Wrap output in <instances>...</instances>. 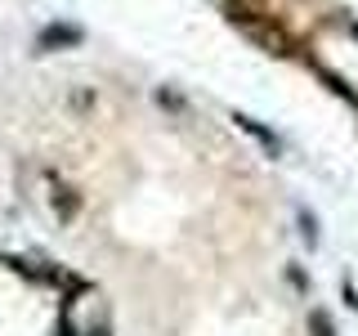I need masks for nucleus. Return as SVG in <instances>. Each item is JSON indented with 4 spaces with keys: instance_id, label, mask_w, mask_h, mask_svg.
Returning a JSON list of instances; mask_svg holds the SVG:
<instances>
[{
    "instance_id": "obj_1",
    "label": "nucleus",
    "mask_w": 358,
    "mask_h": 336,
    "mask_svg": "<svg viewBox=\"0 0 358 336\" xmlns=\"http://www.w3.org/2000/svg\"><path fill=\"white\" fill-rule=\"evenodd\" d=\"M224 14H229L233 27H242L251 41H260V50H268V54H291V36L268 14L246 9V0H224Z\"/></svg>"
},
{
    "instance_id": "obj_2",
    "label": "nucleus",
    "mask_w": 358,
    "mask_h": 336,
    "mask_svg": "<svg viewBox=\"0 0 358 336\" xmlns=\"http://www.w3.org/2000/svg\"><path fill=\"white\" fill-rule=\"evenodd\" d=\"M233 121H238V126L251 134L255 144H260V148L268 153V157H287V144H282V134L278 130H268L264 121H255V117H246V112H233Z\"/></svg>"
},
{
    "instance_id": "obj_3",
    "label": "nucleus",
    "mask_w": 358,
    "mask_h": 336,
    "mask_svg": "<svg viewBox=\"0 0 358 336\" xmlns=\"http://www.w3.org/2000/svg\"><path fill=\"white\" fill-rule=\"evenodd\" d=\"M81 41H85V31L76 27V22H50V27H41V36H36L41 50H72V45H81Z\"/></svg>"
},
{
    "instance_id": "obj_4",
    "label": "nucleus",
    "mask_w": 358,
    "mask_h": 336,
    "mask_svg": "<svg viewBox=\"0 0 358 336\" xmlns=\"http://www.w3.org/2000/svg\"><path fill=\"white\" fill-rule=\"evenodd\" d=\"M45 179H50V202H54V206H59V216H63V220H72L76 211H81V193H72V188H67L63 179L54 175V171L45 175Z\"/></svg>"
},
{
    "instance_id": "obj_5",
    "label": "nucleus",
    "mask_w": 358,
    "mask_h": 336,
    "mask_svg": "<svg viewBox=\"0 0 358 336\" xmlns=\"http://www.w3.org/2000/svg\"><path fill=\"white\" fill-rule=\"evenodd\" d=\"M296 224H300V238H305V246L313 251V246L322 242V224H318V216H313L309 206H296Z\"/></svg>"
},
{
    "instance_id": "obj_6",
    "label": "nucleus",
    "mask_w": 358,
    "mask_h": 336,
    "mask_svg": "<svg viewBox=\"0 0 358 336\" xmlns=\"http://www.w3.org/2000/svg\"><path fill=\"white\" fill-rule=\"evenodd\" d=\"M309 336H336V323L327 309H309Z\"/></svg>"
},
{
    "instance_id": "obj_7",
    "label": "nucleus",
    "mask_w": 358,
    "mask_h": 336,
    "mask_svg": "<svg viewBox=\"0 0 358 336\" xmlns=\"http://www.w3.org/2000/svg\"><path fill=\"white\" fill-rule=\"evenodd\" d=\"M287 283L300 291V296H309V274H305V265H287Z\"/></svg>"
},
{
    "instance_id": "obj_8",
    "label": "nucleus",
    "mask_w": 358,
    "mask_h": 336,
    "mask_svg": "<svg viewBox=\"0 0 358 336\" xmlns=\"http://www.w3.org/2000/svg\"><path fill=\"white\" fill-rule=\"evenodd\" d=\"M345 27H350V36L358 41V18H345Z\"/></svg>"
}]
</instances>
